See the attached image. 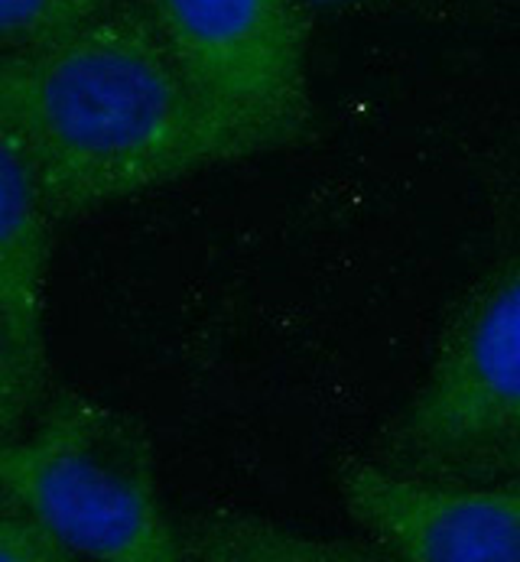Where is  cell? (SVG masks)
Returning <instances> with one entry per match:
<instances>
[{
	"instance_id": "cell-10",
	"label": "cell",
	"mask_w": 520,
	"mask_h": 562,
	"mask_svg": "<svg viewBox=\"0 0 520 562\" xmlns=\"http://www.w3.org/2000/svg\"><path fill=\"white\" fill-rule=\"evenodd\" d=\"M306 3H319V7H346V3H364V0H306Z\"/></svg>"
},
{
	"instance_id": "cell-9",
	"label": "cell",
	"mask_w": 520,
	"mask_h": 562,
	"mask_svg": "<svg viewBox=\"0 0 520 562\" xmlns=\"http://www.w3.org/2000/svg\"><path fill=\"white\" fill-rule=\"evenodd\" d=\"M0 560L3 562H69L76 560L56 533H49L23 507L0 501Z\"/></svg>"
},
{
	"instance_id": "cell-6",
	"label": "cell",
	"mask_w": 520,
	"mask_h": 562,
	"mask_svg": "<svg viewBox=\"0 0 520 562\" xmlns=\"http://www.w3.org/2000/svg\"><path fill=\"white\" fill-rule=\"evenodd\" d=\"M53 209L10 144H0V429L16 436L46 401V273Z\"/></svg>"
},
{
	"instance_id": "cell-4",
	"label": "cell",
	"mask_w": 520,
	"mask_h": 562,
	"mask_svg": "<svg viewBox=\"0 0 520 562\" xmlns=\"http://www.w3.org/2000/svg\"><path fill=\"white\" fill-rule=\"evenodd\" d=\"M195 85L260 154L309 134L313 94L296 0H150Z\"/></svg>"
},
{
	"instance_id": "cell-3",
	"label": "cell",
	"mask_w": 520,
	"mask_h": 562,
	"mask_svg": "<svg viewBox=\"0 0 520 562\" xmlns=\"http://www.w3.org/2000/svg\"><path fill=\"white\" fill-rule=\"evenodd\" d=\"M371 459L433 482L520 479V244L452 310Z\"/></svg>"
},
{
	"instance_id": "cell-1",
	"label": "cell",
	"mask_w": 520,
	"mask_h": 562,
	"mask_svg": "<svg viewBox=\"0 0 520 562\" xmlns=\"http://www.w3.org/2000/svg\"><path fill=\"white\" fill-rule=\"evenodd\" d=\"M0 144L20 154L56 218L260 154L189 76L150 3L3 53Z\"/></svg>"
},
{
	"instance_id": "cell-8",
	"label": "cell",
	"mask_w": 520,
	"mask_h": 562,
	"mask_svg": "<svg viewBox=\"0 0 520 562\" xmlns=\"http://www.w3.org/2000/svg\"><path fill=\"white\" fill-rule=\"evenodd\" d=\"M117 0H0V43L3 53L53 43L101 13Z\"/></svg>"
},
{
	"instance_id": "cell-2",
	"label": "cell",
	"mask_w": 520,
	"mask_h": 562,
	"mask_svg": "<svg viewBox=\"0 0 520 562\" xmlns=\"http://www.w3.org/2000/svg\"><path fill=\"white\" fill-rule=\"evenodd\" d=\"M0 501L33 514L76 560L179 562L150 439L134 416L56 394L0 452Z\"/></svg>"
},
{
	"instance_id": "cell-5",
	"label": "cell",
	"mask_w": 520,
	"mask_h": 562,
	"mask_svg": "<svg viewBox=\"0 0 520 562\" xmlns=\"http://www.w3.org/2000/svg\"><path fill=\"white\" fill-rule=\"evenodd\" d=\"M339 497L387 560L520 562V479L433 482L354 459L339 469Z\"/></svg>"
},
{
	"instance_id": "cell-7",
	"label": "cell",
	"mask_w": 520,
	"mask_h": 562,
	"mask_svg": "<svg viewBox=\"0 0 520 562\" xmlns=\"http://www.w3.org/2000/svg\"><path fill=\"white\" fill-rule=\"evenodd\" d=\"M179 527L182 560L212 562H361L387 560L374 543L326 540L255 517H189Z\"/></svg>"
}]
</instances>
